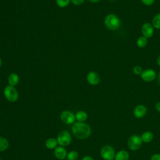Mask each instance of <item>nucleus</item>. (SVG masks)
Here are the masks:
<instances>
[{"label": "nucleus", "instance_id": "nucleus-25", "mask_svg": "<svg viewBox=\"0 0 160 160\" xmlns=\"http://www.w3.org/2000/svg\"><path fill=\"white\" fill-rule=\"evenodd\" d=\"M85 0H71V2L75 6H79L84 3Z\"/></svg>", "mask_w": 160, "mask_h": 160}, {"label": "nucleus", "instance_id": "nucleus-31", "mask_svg": "<svg viewBox=\"0 0 160 160\" xmlns=\"http://www.w3.org/2000/svg\"><path fill=\"white\" fill-rule=\"evenodd\" d=\"M158 84L160 85V72L159 73V74H158Z\"/></svg>", "mask_w": 160, "mask_h": 160}, {"label": "nucleus", "instance_id": "nucleus-21", "mask_svg": "<svg viewBox=\"0 0 160 160\" xmlns=\"http://www.w3.org/2000/svg\"><path fill=\"white\" fill-rule=\"evenodd\" d=\"M70 2L71 0H56V3L57 6L60 8H66Z\"/></svg>", "mask_w": 160, "mask_h": 160}, {"label": "nucleus", "instance_id": "nucleus-12", "mask_svg": "<svg viewBox=\"0 0 160 160\" xmlns=\"http://www.w3.org/2000/svg\"><path fill=\"white\" fill-rule=\"evenodd\" d=\"M8 82L9 85L15 87L19 82V76L16 72H11L8 77Z\"/></svg>", "mask_w": 160, "mask_h": 160}, {"label": "nucleus", "instance_id": "nucleus-6", "mask_svg": "<svg viewBox=\"0 0 160 160\" xmlns=\"http://www.w3.org/2000/svg\"><path fill=\"white\" fill-rule=\"evenodd\" d=\"M58 143L61 146H68L71 141V136L70 133L67 131H61L57 137Z\"/></svg>", "mask_w": 160, "mask_h": 160}, {"label": "nucleus", "instance_id": "nucleus-28", "mask_svg": "<svg viewBox=\"0 0 160 160\" xmlns=\"http://www.w3.org/2000/svg\"><path fill=\"white\" fill-rule=\"evenodd\" d=\"M82 160H94L92 158H91V156H86L85 157H84Z\"/></svg>", "mask_w": 160, "mask_h": 160}, {"label": "nucleus", "instance_id": "nucleus-16", "mask_svg": "<svg viewBox=\"0 0 160 160\" xmlns=\"http://www.w3.org/2000/svg\"><path fill=\"white\" fill-rule=\"evenodd\" d=\"M75 118L78 122H84L87 119L88 114L85 111H79L76 113Z\"/></svg>", "mask_w": 160, "mask_h": 160}, {"label": "nucleus", "instance_id": "nucleus-33", "mask_svg": "<svg viewBox=\"0 0 160 160\" xmlns=\"http://www.w3.org/2000/svg\"><path fill=\"white\" fill-rule=\"evenodd\" d=\"M159 34H160V31H159Z\"/></svg>", "mask_w": 160, "mask_h": 160}, {"label": "nucleus", "instance_id": "nucleus-17", "mask_svg": "<svg viewBox=\"0 0 160 160\" xmlns=\"http://www.w3.org/2000/svg\"><path fill=\"white\" fill-rule=\"evenodd\" d=\"M58 144V143L57 139L52 138L48 139L45 142L46 147L49 149H54V148H56Z\"/></svg>", "mask_w": 160, "mask_h": 160}, {"label": "nucleus", "instance_id": "nucleus-13", "mask_svg": "<svg viewBox=\"0 0 160 160\" xmlns=\"http://www.w3.org/2000/svg\"><path fill=\"white\" fill-rule=\"evenodd\" d=\"M54 155L58 159L62 160L67 156V152L62 146H58L54 150Z\"/></svg>", "mask_w": 160, "mask_h": 160}, {"label": "nucleus", "instance_id": "nucleus-10", "mask_svg": "<svg viewBox=\"0 0 160 160\" xmlns=\"http://www.w3.org/2000/svg\"><path fill=\"white\" fill-rule=\"evenodd\" d=\"M154 27L149 22H145L141 27V32L142 36L146 38H151L154 34Z\"/></svg>", "mask_w": 160, "mask_h": 160}, {"label": "nucleus", "instance_id": "nucleus-29", "mask_svg": "<svg viewBox=\"0 0 160 160\" xmlns=\"http://www.w3.org/2000/svg\"><path fill=\"white\" fill-rule=\"evenodd\" d=\"M88 1L92 3H98V2H100L101 0H88Z\"/></svg>", "mask_w": 160, "mask_h": 160}, {"label": "nucleus", "instance_id": "nucleus-9", "mask_svg": "<svg viewBox=\"0 0 160 160\" xmlns=\"http://www.w3.org/2000/svg\"><path fill=\"white\" fill-rule=\"evenodd\" d=\"M86 80L89 84L92 86H96L100 82L101 78L100 76L97 72L91 71L87 74Z\"/></svg>", "mask_w": 160, "mask_h": 160}, {"label": "nucleus", "instance_id": "nucleus-2", "mask_svg": "<svg viewBox=\"0 0 160 160\" xmlns=\"http://www.w3.org/2000/svg\"><path fill=\"white\" fill-rule=\"evenodd\" d=\"M104 24L107 29L111 31H115L120 28L121 22L118 16L110 13L105 16L104 19Z\"/></svg>", "mask_w": 160, "mask_h": 160}, {"label": "nucleus", "instance_id": "nucleus-23", "mask_svg": "<svg viewBox=\"0 0 160 160\" xmlns=\"http://www.w3.org/2000/svg\"><path fill=\"white\" fill-rule=\"evenodd\" d=\"M142 71H143V70H142L141 66H135L132 68V72L136 75H140L141 76Z\"/></svg>", "mask_w": 160, "mask_h": 160}, {"label": "nucleus", "instance_id": "nucleus-30", "mask_svg": "<svg viewBox=\"0 0 160 160\" xmlns=\"http://www.w3.org/2000/svg\"><path fill=\"white\" fill-rule=\"evenodd\" d=\"M157 63L159 65V66H160V56H159L157 58Z\"/></svg>", "mask_w": 160, "mask_h": 160}, {"label": "nucleus", "instance_id": "nucleus-8", "mask_svg": "<svg viewBox=\"0 0 160 160\" xmlns=\"http://www.w3.org/2000/svg\"><path fill=\"white\" fill-rule=\"evenodd\" d=\"M61 121L66 124H72L76 119L75 115L69 111H64L60 116Z\"/></svg>", "mask_w": 160, "mask_h": 160}, {"label": "nucleus", "instance_id": "nucleus-15", "mask_svg": "<svg viewBox=\"0 0 160 160\" xmlns=\"http://www.w3.org/2000/svg\"><path fill=\"white\" fill-rule=\"evenodd\" d=\"M141 138L142 142L148 143V142H150L152 140L153 134L150 131H145L141 134Z\"/></svg>", "mask_w": 160, "mask_h": 160}, {"label": "nucleus", "instance_id": "nucleus-24", "mask_svg": "<svg viewBox=\"0 0 160 160\" xmlns=\"http://www.w3.org/2000/svg\"><path fill=\"white\" fill-rule=\"evenodd\" d=\"M141 2L146 6H151L155 2V0H141Z\"/></svg>", "mask_w": 160, "mask_h": 160}, {"label": "nucleus", "instance_id": "nucleus-26", "mask_svg": "<svg viewBox=\"0 0 160 160\" xmlns=\"http://www.w3.org/2000/svg\"><path fill=\"white\" fill-rule=\"evenodd\" d=\"M151 160H160V154H159V153L154 154L151 156Z\"/></svg>", "mask_w": 160, "mask_h": 160}, {"label": "nucleus", "instance_id": "nucleus-11", "mask_svg": "<svg viewBox=\"0 0 160 160\" xmlns=\"http://www.w3.org/2000/svg\"><path fill=\"white\" fill-rule=\"evenodd\" d=\"M147 108L143 104H139L135 107L133 111L134 116L137 118H142L146 116Z\"/></svg>", "mask_w": 160, "mask_h": 160}, {"label": "nucleus", "instance_id": "nucleus-20", "mask_svg": "<svg viewBox=\"0 0 160 160\" xmlns=\"http://www.w3.org/2000/svg\"><path fill=\"white\" fill-rule=\"evenodd\" d=\"M9 146L8 141L4 138L0 137V152L5 151Z\"/></svg>", "mask_w": 160, "mask_h": 160}, {"label": "nucleus", "instance_id": "nucleus-3", "mask_svg": "<svg viewBox=\"0 0 160 160\" xmlns=\"http://www.w3.org/2000/svg\"><path fill=\"white\" fill-rule=\"evenodd\" d=\"M3 94L5 98L11 102H16L19 98V94L16 89L10 85H8L4 88Z\"/></svg>", "mask_w": 160, "mask_h": 160}, {"label": "nucleus", "instance_id": "nucleus-32", "mask_svg": "<svg viewBox=\"0 0 160 160\" xmlns=\"http://www.w3.org/2000/svg\"><path fill=\"white\" fill-rule=\"evenodd\" d=\"M2 59L0 58V68H1V66H2Z\"/></svg>", "mask_w": 160, "mask_h": 160}, {"label": "nucleus", "instance_id": "nucleus-5", "mask_svg": "<svg viewBox=\"0 0 160 160\" xmlns=\"http://www.w3.org/2000/svg\"><path fill=\"white\" fill-rule=\"evenodd\" d=\"M101 156L104 160H113L115 158V150L109 146L106 145L103 146L101 149Z\"/></svg>", "mask_w": 160, "mask_h": 160}, {"label": "nucleus", "instance_id": "nucleus-18", "mask_svg": "<svg viewBox=\"0 0 160 160\" xmlns=\"http://www.w3.org/2000/svg\"><path fill=\"white\" fill-rule=\"evenodd\" d=\"M148 44V38L144 36H139L136 40V45L141 48H144Z\"/></svg>", "mask_w": 160, "mask_h": 160}, {"label": "nucleus", "instance_id": "nucleus-27", "mask_svg": "<svg viewBox=\"0 0 160 160\" xmlns=\"http://www.w3.org/2000/svg\"><path fill=\"white\" fill-rule=\"evenodd\" d=\"M155 108H156V109L157 111H158V112H160V102H157V103L156 104V105H155Z\"/></svg>", "mask_w": 160, "mask_h": 160}, {"label": "nucleus", "instance_id": "nucleus-35", "mask_svg": "<svg viewBox=\"0 0 160 160\" xmlns=\"http://www.w3.org/2000/svg\"><path fill=\"white\" fill-rule=\"evenodd\" d=\"M113 160H114V159H113Z\"/></svg>", "mask_w": 160, "mask_h": 160}, {"label": "nucleus", "instance_id": "nucleus-19", "mask_svg": "<svg viewBox=\"0 0 160 160\" xmlns=\"http://www.w3.org/2000/svg\"><path fill=\"white\" fill-rule=\"evenodd\" d=\"M152 25L154 28L160 29V12L156 14L152 19Z\"/></svg>", "mask_w": 160, "mask_h": 160}, {"label": "nucleus", "instance_id": "nucleus-1", "mask_svg": "<svg viewBox=\"0 0 160 160\" xmlns=\"http://www.w3.org/2000/svg\"><path fill=\"white\" fill-rule=\"evenodd\" d=\"M72 131L76 138L84 139L90 136L91 128L88 124L83 122H77L72 125Z\"/></svg>", "mask_w": 160, "mask_h": 160}, {"label": "nucleus", "instance_id": "nucleus-14", "mask_svg": "<svg viewBox=\"0 0 160 160\" xmlns=\"http://www.w3.org/2000/svg\"><path fill=\"white\" fill-rule=\"evenodd\" d=\"M129 154L128 151L125 150H121L118 151L115 155V160H128Z\"/></svg>", "mask_w": 160, "mask_h": 160}, {"label": "nucleus", "instance_id": "nucleus-4", "mask_svg": "<svg viewBox=\"0 0 160 160\" xmlns=\"http://www.w3.org/2000/svg\"><path fill=\"white\" fill-rule=\"evenodd\" d=\"M142 143V141L141 136L137 134H134L129 138L128 141V146L131 150L136 151L141 147Z\"/></svg>", "mask_w": 160, "mask_h": 160}, {"label": "nucleus", "instance_id": "nucleus-34", "mask_svg": "<svg viewBox=\"0 0 160 160\" xmlns=\"http://www.w3.org/2000/svg\"><path fill=\"white\" fill-rule=\"evenodd\" d=\"M0 160H1V158H0Z\"/></svg>", "mask_w": 160, "mask_h": 160}, {"label": "nucleus", "instance_id": "nucleus-22", "mask_svg": "<svg viewBox=\"0 0 160 160\" xmlns=\"http://www.w3.org/2000/svg\"><path fill=\"white\" fill-rule=\"evenodd\" d=\"M68 160H76L78 158V153L76 151H71L67 154Z\"/></svg>", "mask_w": 160, "mask_h": 160}, {"label": "nucleus", "instance_id": "nucleus-7", "mask_svg": "<svg viewBox=\"0 0 160 160\" xmlns=\"http://www.w3.org/2000/svg\"><path fill=\"white\" fill-rule=\"evenodd\" d=\"M141 78L143 81L146 82H150L153 81L156 78V73L154 69H146L143 70L141 74Z\"/></svg>", "mask_w": 160, "mask_h": 160}]
</instances>
